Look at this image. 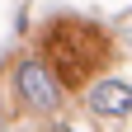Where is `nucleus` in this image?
Listing matches in <instances>:
<instances>
[{
	"mask_svg": "<svg viewBox=\"0 0 132 132\" xmlns=\"http://www.w3.org/2000/svg\"><path fill=\"white\" fill-rule=\"evenodd\" d=\"M109 57H113L109 33L85 24V19H52L43 28V61L52 66V76L66 90H76L90 76H99L109 66Z\"/></svg>",
	"mask_w": 132,
	"mask_h": 132,
	"instance_id": "obj_1",
	"label": "nucleus"
},
{
	"mask_svg": "<svg viewBox=\"0 0 132 132\" xmlns=\"http://www.w3.org/2000/svg\"><path fill=\"white\" fill-rule=\"evenodd\" d=\"M14 90H19V104H24V109H33V113H57L66 85L52 76L47 61H19V71H14Z\"/></svg>",
	"mask_w": 132,
	"mask_h": 132,
	"instance_id": "obj_2",
	"label": "nucleus"
},
{
	"mask_svg": "<svg viewBox=\"0 0 132 132\" xmlns=\"http://www.w3.org/2000/svg\"><path fill=\"white\" fill-rule=\"evenodd\" d=\"M90 113L94 118H123V113H132V85H123V80H99V85L90 90Z\"/></svg>",
	"mask_w": 132,
	"mask_h": 132,
	"instance_id": "obj_3",
	"label": "nucleus"
}]
</instances>
